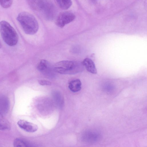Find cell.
Returning a JSON list of instances; mask_svg holds the SVG:
<instances>
[{
  "label": "cell",
  "instance_id": "3",
  "mask_svg": "<svg viewBox=\"0 0 147 147\" xmlns=\"http://www.w3.org/2000/svg\"><path fill=\"white\" fill-rule=\"evenodd\" d=\"M0 33L4 42L8 45H16L18 40V35L13 27L7 22H0Z\"/></svg>",
  "mask_w": 147,
  "mask_h": 147
},
{
  "label": "cell",
  "instance_id": "4",
  "mask_svg": "<svg viewBox=\"0 0 147 147\" xmlns=\"http://www.w3.org/2000/svg\"><path fill=\"white\" fill-rule=\"evenodd\" d=\"M40 11L47 20H52L56 14V7L51 0H43Z\"/></svg>",
  "mask_w": 147,
  "mask_h": 147
},
{
  "label": "cell",
  "instance_id": "12",
  "mask_svg": "<svg viewBox=\"0 0 147 147\" xmlns=\"http://www.w3.org/2000/svg\"><path fill=\"white\" fill-rule=\"evenodd\" d=\"M10 127L9 121L0 112V130H6L9 129Z\"/></svg>",
  "mask_w": 147,
  "mask_h": 147
},
{
  "label": "cell",
  "instance_id": "7",
  "mask_svg": "<svg viewBox=\"0 0 147 147\" xmlns=\"http://www.w3.org/2000/svg\"><path fill=\"white\" fill-rule=\"evenodd\" d=\"M17 124L21 128L29 132H34L38 129V126L36 124L24 120H19Z\"/></svg>",
  "mask_w": 147,
  "mask_h": 147
},
{
  "label": "cell",
  "instance_id": "1",
  "mask_svg": "<svg viewBox=\"0 0 147 147\" xmlns=\"http://www.w3.org/2000/svg\"><path fill=\"white\" fill-rule=\"evenodd\" d=\"M24 32L26 34L32 35L35 34L38 29V24L35 18L26 12L20 13L17 17Z\"/></svg>",
  "mask_w": 147,
  "mask_h": 147
},
{
  "label": "cell",
  "instance_id": "8",
  "mask_svg": "<svg viewBox=\"0 0 147 147\" xmlns=\"http://www.w3.org/2000/svg\"><path fill=\"white\" fill-rule=\"evenodd\" d=\"M82 63L88 72L94 74L97 73V69L94 63L92 60L88 58H86Z\"/></svg>",
  "mask_w": 147,
  "mask_h": 147
},
{
  "label": "cell",
  "instance_id": "6",
  "mask_svg": "<svg viewBox=\"0 0 147 147\" xmlns=\"http://www.w3.org/2000/svg\"><path fill=\"white\" fill-rule=\"evenodd\" d=\"M37 69L43 74L50 77H53L55 75L54 67L51 66L47 61L42 59L38 64Z\"/></svg>",
  "mask_w": 147,
  "mask_h": 147
},
{
  "label": "cell",
  "instance_id": "2",
  "mask_svg": "<svg viewBox=\"0 0 147 147\" xmlns=\"http://www.w3.org/2000/svg\"><path fill=\"white\" fill-rule=\"evenodd\" d=\"M84 66L82 63L80 62L62 61L56 63L53 67L55 72L61 74L71 75L82 71Z\"/></svg>",
  "mask_w": 147,
  "mask_h": 147
},
{
  "label": "cell",
  "instance_id": "13",
  "mask_svg": "<svg viewBox=\"0 0 147 147\" xmlns=\"http://www.w3.org/2000/svg\"><path fill=\"white\" fill-rule=\"evenodd\" d=\"M59 7L64 10L69 9L72 4L71 0H56Z\"/></svg>",
  "mask_w": 147,
  "mask_h": 147
},
{
  "label": "cell",
  "instance_id": "10",
  "mask_svg": "<svg viewBox=\"0 0 147 147\" xmlns=\"http://www.w3.org/2000/svg\"><path fill=\"white\" fill-rule=\"evenodd\" d=\"M82 83L79 79L71 81L69 84L68 87L69 90L73 92L80 91L81 89Z\"/></svg>",
  "mask_w": 147,
  "mask_h": 147
},
{
  "label": "cell",
  "instance_id": "15",
  "mask_svg": "<svg viewBox=\"0 0 147 147\" xmlns=\"http://www.w3.org/2000/svg\"><path fill=\"white\" fill-rule=\"evenodd\" d=\"M13 0H0V5L3 8H7L12 5Z\"/></svg>",
  "mask_w": 147,
  "mask_h": 147
},
{
  "label": "cell",
  "instance_id": "9",
  "mask_svg": "<svg viewBox=\"0 0 147 147\" xmlns=\"http://www.w3.org/2000/svg\"><path fill=\"white\" fill-rule=\"evenodd\" d=\"M8 98L5 96H0V112L4 114L7 112L9 108Z\"/></svg>",
  "mask_w": 147,
  "mask_h": 147
},
{
  "label": "cell",
  "instance_id": "17",
  "mask_svg": "<svg viewBox=\"0 0 147 147\" xmlns=\"http://www.w3.org/2000/svg\"><path fill=\"white\" fill-rule=\"evenodd\" d=\"M1 42H0V49L1 48Z\"/></svg>",
  "mask_w": 147,
  "mask_h": 147
},
{
  "label": "cell",
  "instance_id": "14",
  "mask_svg": "<svg viewBox=\"0 0 147 147\" xmlns=\"http://www.w3.org/2000/svg\"><path fill=\"white\" fill-rule=\"evenodd\" d=\"M13 145L15 147H26L30 146V144L25 140L20 138L15 139Z\"/></svg>",
  "mask_w": 147,
  "mask_h": 147
},
{
  "label": "cell",
  "instance_id": "5",
  "mask_svg": "<svg viewBox=\"0 0 147 147\" xmlns=\"http://www.w3.org/2000/svg\"><path fill=\"white\" fill-rule=\"evenodd\" d=\"M75 16L71 12L65 11L61 13L57 16L55 21L56 24L60 28L63 27L75 19Z\"/></svg>",
  "mask_w": 147,
  "mask_h": 147
},
{
  "label": "cell",
  "instance_id": "16",
  "mask_svg": "<svg viewBox=\"0 0 147 147\" xmlns=\"http://www.w3.org/2000/svg\"><path fill=\"white\" fill-rule=\"evenodd\" d=\"M39 84L42 85H51V82L50 81L45 80H40L38 81Z\"/></svg>",
  "mask_w": 147,
  "mask_h": 147
},
{
  "label": "cell",
  "instance_id": "11",
  "mask_svg": "<svg viewBox=\"0 0 147 147\" xmlns=\"http://www.w3.org/2000/svg\"><path fill=\"white\" fill-rule=\"evenodd\" d=\"M30 7L33 9L40 11L43 0H26Z\"/></svg>",
  "mask_w": 147,
  "mask_h": 147
}]
</instances>
